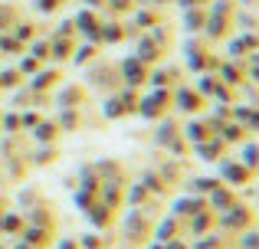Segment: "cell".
I'll return each mask as SVG.
<instances>
[{"instance_id":"7a4b0ae2","label":"cell","mask_w":259,"mask_h":249,"mask_svg":"<svg viewBox=\"0 0 259 249\" xmlns=\"http://www.w3.org/2000/svg\"><path fill=\"white\" fill-rule=\"evenodd\" d=\"M177 98H184V105H181V109H187V112H194V109H197V95H194V92H187V89H184Z\"/></svg>"},{"instance_id":"6da1fadb","label":"cell","mask_w":259,"mask_h":249,"mask_svg":"<svg viewBox=\"0 0 259 249\" xmlns=\"http://www.w3.org/2000/svg\"><path fill=\"white\" fill-rule=\"evenodd\" d=\"M164 92H154V95L151 98H145V109H141V112H145V115H161V109H164V105H161V102H164Z\"/></svg>"},{"instance_id":"5b68a950","label":"cell","mask_w":259,"mask_h":249,"mask_svg":"<svg viewBox=\"0 0 259 249\" xmlns=\"http://www.w3.org/2000/svg\"><path fill=\"white\" fill-rule=\"evenodd\" d=\"M17 36H20V39H30V36H33V30H30V23H23V30H17Z\"/></svg>"},{"instance_id":"3957f363","label":"cell","mask_w":259,"mask_h":249,"mask_svg":"<svg viewBox=\"0 0 259 249\" xmlns=\"http://www.w3.org/2000/svg\"><path fill=\"white\" fill-rule=\"evenodd\" d=\"M33 56H36V59H46V56H50V43H46V39L33 43Z\"/></svg>"},{"instance_id":"ba28073f","label":"cell","mask_w":259,"mask_h":249,"mask_svg":"<svg viewBox=\"0 0 259 249\" xmlns=\"http://www.w3.org/2000/svg\"><path fill=\"white\" fill-rule=\"evenodd\" d=\"M177 4H184V7H190V4H194V0H177Z\"/></svg>"},{"instance_id":"52a82bcc","label":"cell","mask_w":259,"mask_h":249,"mask_svg":"<svg viewBox=\"0 0 259 249\" xmlns=\"http://www.w3.org/2000/svg\"><path fill=\"white\" fill-rule=\"evenodd\" d=\"M85 4H92V7H99V4H105V0H85Z\"/></svg>"},{"instance_id":"8992f818","label":"cell","mask_w":259,"mask_h":249,"mask_svg":"<svg viewBox=\"0 0 259 249\" xmlns=\"http://www.w3.org/2000/svg\"><path fill=\"white\" fill-rule=\"evenodd\" d=\"M115 10H125V7H132V0H112Z\"/></svg>"},{"instance_id":"9c48e42d","label":"cell","mask_w":259,"mask_h":249,"mask_svg":"<svg viewBox=\"0 0 259 249\" xmlns=\"http://www.w3.org/2000/svg\"><path fill=\"white\" fill-rule=\"evenodd\" d=\"M151 4H164V0H151Z\"/></svg>"},{"instance_id":"277c9868","label":"cell","mask_w":259,"mask_h":249,"mask_svg":"<svg viewBox=\"0 0 259 249\" xmlns=\"http://www.w3.org/2000/svg\"><path fill=\"white\" fill-rule=\"evenodd\" d=\"M53 134H56V128H53V125H43V128H39V138H53Z\"/></svg>"}]
</instances>
